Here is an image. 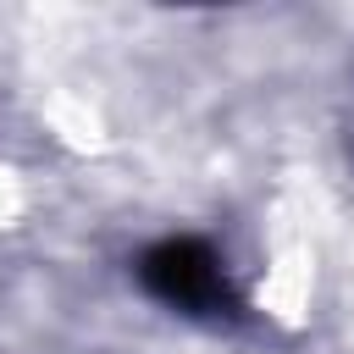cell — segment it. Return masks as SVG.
Segmentation results:
<instances>
[{"label":"cell","instance_id":"6da1fadb","mask_svg":"<svg viewBox=\"0 0 354 354\" xmlns=\"http://www.w3.org/2000/svg\"><path fill=\"white\" fill-rule=\"evenodd\" d=\"M138 282L149 299L183 315H232L238 299L227 288L221 254L205 238H160L138 254Z\"/></svg>","mask_w":354,"mask_h":354}]
</instances>
